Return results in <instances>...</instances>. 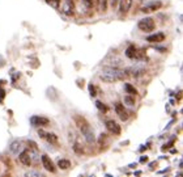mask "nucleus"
<instances>
[{
    "label": "nucleus",
    "instance_id": "nucleus-8",
    "mask_svg": "<svg viewBox=\"0 0 183 177\" xmlns=\"http://www.w3.org/2000/svg\"><path fill=\"white\" fill-rule=\"evenodd\" d=\"M73 9H75V3L73 0H65L63 4V13H65L67 16H72L73 15Z\"/></svg>",
    "mask_w": 183,
    "mask_h": 177
},
{
    "label": "nucleus",
    "instance_id": "nucleus-21",
    "mask_svg": "<svg viewBox=\"0 0 183 177\" xmlns=\"http://www.w3.org/2000/svg\"><path fill=\"white\" fill-rule=\"evenodd\" d=\"M95 106H97V108L101 110V112H105V110H106V106H105L101 101H97V103H95Z\"/></svg>",
    "mask_w": 183,
    "mask_h": 177
},
{
    "label": "nucleus",
    "instance_id": "nucleus-6",
    "mask_svg": "<svg viewBox=\"0 0 183 177\" xmlns=\"http://www.w3.org/2000/svg\"><path fill=\"white\" fill-rule=\"evenodd\" d=\"M115 112H116L118 117H119L122 121H127V119H128V112L126 110V108H124L123 104L116 103V104H115Z\"/></svg>",
    "mask_w": 183,
    "mask_h": 177
},
{
    "label": "nucleus",
    "instance_id": "nucleus-13",
    "mask_svg": "<svg viewBox=\"0 0 183 177\" xmlns=\"http://www.w3.org/2000/svg\"><path fill=\"white\" fill-rule=\"evenodd\" d=\"M131 72H132L133 76H140V75H143L144 72H145V70H144L143 66H133V67H131Z\"/></svg>",
    "mask_w": 183,
    "mask_h": 177
},
{
    "label": "nucleus",
    "instance_id": "nucleus-2",
    "mask_svg": "<svg viewBox=\"0 0 183 177\" xmlns=\"http://www.w3.org/2000/svg\"><path fill=\"white\" fill-rule=\"evenodd\" d=\"M75 121H76V125L78 126V129L81 130L84 138L86 139V142H88V143H93L94 142V132H93V130H92V127L88 123V121H86L85 118L80 117V116H76Z\"/></svg>",
    "mask_w": 183,
    "mask_h": 177
},
{
    "label": "nucleus",
    "instance_id": "nucleus-23",
    "mask_svg": "<svg viewBox=\"0 0 183 177\" xmlns=\"http://www.w3.org/2000/svg\"><path fill=\"white\" fill-rule=\"evenodd\" d=\"M89 92H90V95L93 96V97H94L95 95H97V93H95V88H94L93 85H92V84H90V85H89Z\"/></svg>",
    "mask_w": 183,
    "mask_h": 177
},
{
    "label": "nucleus",
    "instance_id": "nucleus-7",
    "mask_svg": "<svg viewBox=\"0 0 183 177\" xmlns=\"http://www.w3.org/2000/svg\"><path fill=\"white\" fill-rule=\"evenodd\" d=\"M106 129L111 132V134L114 135H119L120 134V126L118 125V122L112 121V119H110V121L106 122Z\"/></svg>",
    "mask_w": 183,
    "mask_h": 177
},
{
    "label": "nucleus",
    "instance_id": "nucleus-9",
    "mask_svg": "<svg viewBox=\"0 0 183 177\" xmlns=\"http://www.w3.org/2000/svg\"><path fill=\"white\" fill-rule=\"evenodd\" d=\"M20 156H19V159H20V161L24 165H32L33 163H32V159H30V155H29V152H28V150H25V151H22V152H20L19 154Z\"/></svg>",
    "mask_w": 183,
    "mask_h": 177
},
{
    "label": "nucleus",
    "instance_id": "nucleus-17",
    "mask_svg": "<svg viewBox=\"0 0 183 177\" xmlns=\"http://www.w3.org/2000/svg\"><path fill=\"white\" fill-rule=\"evenodd\" d=\"M58 167L60 168V169H68L69 167H71V161L69 160H65V159H60V160L58 161Z\"/></svg>",
    "mask_w": 183,
    "mask_h": 177
},
{
    "label": "nucleus",
    "instance_id": "nucleus-25",
    "mask_svg": "<svg viewBox=\"0 0 183 177\" xmlns=\"http://www.w3.org/2000/svg\"><path fill=\"white\" fill-rule=\"evenodd\" d=\"M3 99H4V91L0 89V101H3Z\"/></svg>",
    "mask_w": 183,
    "mask_h": 177
},
{
    "label": "nucleus",
    "instance_id": "nucleus-24",
    "mask_svg": "<svg viewBox=\"0 0 183 177\" xmlns=\"http://www.w3.org/2000/svg\"><path fill=\"white\" fill-rule=\"evenodd\" d=\"M28 176H42V175L38 173V172H30V173H28Z\"/></svg>",
    "mask_w": 183,
    "mask_h": 177
},
{
    "label": "nucleus",
    "instance_id": "nucleus-1",
    "mask_svg": "<svg viewBox=\"0 0 183 177\" xmlns=\"http://www.w3.org/2000/svg\"><path fill=\"white\" fill-rule=\"evenodd\" d=\"M128 76L127 71L112 67V66H106L103 67L102 71L99 72V79L105 83H114V81H119V80H124Z\"/></svg>",
    "mask_w": 183,
    "mask_h": 177
},
{
    "label": "nucleus",
    "instance_id": "nucleus-20",
    "mask_svg": "<svg viewBox=\"0 0 183 177\" xmlns=\"http://www.w3.org/2000/svg\"><path fill=\"white\" fill-rule=\"evenodd\" d=\"M47 4H50L51 7L54 8H59V4H60V0H46Z\"/></svg>",
    "mask_w": 183,
    "mask_h": 177
},
{
    "label": "nucleus",
    "instance_id": "nucleus-15",
    "mask_svg": "<svg viewBox=\"0 0 183 177\" xmlns=\"http://www.w3.org/2000/svg\"><path fill=\"white\" fill-rule=\"evenodd\" d=\"M160 7H161V3L157 2V3H152V4H149V5L143 7L141 11L143 12H152V11H154V9H157V8H160Z\"/></svg>",
    "mask_w": 183,
    "mask_h": 177
},
{
    "label": "nucleus",
    "instance_id": "nucleus-14",
    "mask_svg": "<svg viewBox=\"0 0 183 177\" xmlns=\"http://www.w3.org/2000/svg\"><path fill=\"white\" fill-rule=\"evenodd\" d=\"M9 150H11V152H12V154H15V155L20 154V150H21V142H20V140H15V142H13V143L9 146Z\"/></svg>",
    "mask_w": 183,
    "mask_h": 177
},
{
    "label": "nucleus",
    "instance_id": "nucleus-10",
    "mask_svg": "<svg viewBox=\"0 0 183 177\" xmlns=\"http://www.w3.org/2000/svg\"><path fill=\"white\" fill-rule=\"evenodd\" d=\"M165 39V34L164 33H156V34H152V35H148L147 37V41L148 42H162Z\"/></svg>",
    "mask_w": 183,
    "mask_h": 177
},
{
    "label": "nucleus",
    "instance_id": "nucleus-12",
    "mask_svg": "<svg viewBox=\"0 0 183 177\" xmlns=\"http://www.w3.org/2000/svg\"><path fill=\"white\" fill-rule=\"evenodd\" d=\"M126 55H127V58H129V59H135V58H139V51L135 46H129L127 50H126Z\"/></svg>",
    "mask_w": 183,
    "mask_h": 177
},
{
    "label": "nucleus",
    "instance_id": "nucleus-16",
    "mask_svg": "<svg viewBox=\"0 0 183 177\" xmlns=\"http://www.w3.org/2000/svg\"><path fill=\"white\" fill-rule=\"evenodd\" d=\"M49 143H58V136L55 134H52V132H45V136H43Z\"/></svg>",
    "mask_w": 183,
    "mask_h": 177
},
{
    "label": "nucleus",
    "instance_id": "nucleus-22",
    "mask_svg": "<svg viewBox=\"0 0 183 177\" xmlns=\"http://www.w3.org/2000/svg\"><path fill=\"white\" fill-rule=\"evenodd\" d=\"M82 3H84V5L88 7V8L93 7V0H82Z\"/></svg>",
    "mask_w": 183,
    "mask_h": 177
},
{
    "label": "nucleus",
    "instance_id": "nucleus-18",
    "mask_svg": "<svg viewBox=\"0 0 183 177\" xmlns=\"http://www.w3.org/2000/svg\"><path fill=\"white\" fill-rule=\"evenodd\" d=\"M124 89L127 91V93H128V95H136V93H137L136 88L132 87L131 84H126V85H124Z\"/></svg>",
    "mask_w": 183,
    "mask_h": 177
},
{
    "label": "nucleus",
    "instance_id": "nucleus-4",
    "mask_svg": "<svg viewBox=\"0 0 183 177\" xmlns=\"http://www.w3.org/2000/svg\"><path fill=\"white\" fill-rule=\"evenodd\" d=\"M41 160H42V165L45 167L46 171L51 172V173H55L56 168H55V165H54V163H52V160H51L49 156H47V155H42V156H41Z\"/></svg>",
    "mask_w": 183,
    "mask_h": 177
},
{
    "label": "nucleus",
    "instance_id": "nucleus-5",
    "mask_svg": "<svg viewBox=\"0 0 183 177\" xmlns=\"http://www.w3.org/2000/svg\"><path fill=\"white\" fill-rule=\"evenodd\" d=\"M49 118L46 117H39V116H33L30 118V123H32V126L34 127H38V126H47L49 125Z\"/></svg>",
    "mask_w": 183,
    "mask_h": 177
},
{
    "label": "nucleus",
    "instance_id": "nucleus-3",
    "mask_svg": "<svg viewBox=\"0 0 183 177\" xmlns=\"http://www.w3.org/2000/svg\"><path fill=\"white\" fill-rule=\"evenodd\" d=\"M137 26H139V29H140L141 32L149 33L154 29L156 24H154V20L152 19V17H145V19H141L140 21H139Z\"/></svg>",
    "mask_w": 183,
    "mask_h": 177
},
{
    "label": "nucleus",
    "instance_id": "nucleus-11",
    "mask_svg": "<svg viewBox=\"0 0 183 177\" xmlns=\"http://www.w3.org/2000/svg\"><path fill=\"white\" fill-rule=\"evenodd\" d=\"M131 5H132V0H120V4H119L120 13H127L131 9Z\"/></svg>",
    "mask_w": 183,
    "mask_h": 177
},
{
    "label": "nucleus",
    "instance_id": "nucleus-19",
    "mask_svg": "<svg viewBox=\"0 0 183 177\" xmlns=\"http://www.w3.org/2000/svg\"><path fill=\"white\" fill-rule=\"evenodd\" d=\"M124 103L129 105V106H133L135 105V99L132 97V95H129V96H126L124 97Z\"/></svg>",
    "mask_w": 183,
    "mask_h": 177
}]
</instances>
